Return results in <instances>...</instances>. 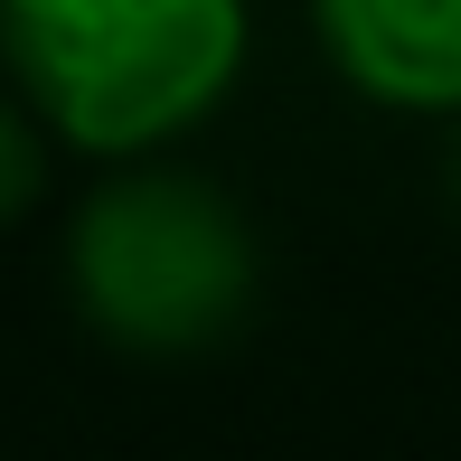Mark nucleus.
Returning a JSON list of instances; mask_svg holds the SVG:
<instances>
[{
	"label": "nucleus",
	"mask_w": 461,
	"mask_h": 461,
	"mask_svg": "<svg viewBox=\"0 0 461 461\" xmlns=\"http://www.w3.org/2000/svg\"><path fill=\"white\" fill-rule=\"evenodd\" d=\"M0 67L48 132L132 160L226 104L245 67V0H0Z\"/></svg>",
	"instance_id": "obj_1"
},
{
	"label": "nucleus",
	"mask_w": 461,
	"mask_h": 461,
	"mask_svg": "<svg viewBox=\"0 0 461 461\" xmlns=\"http://www.w3.org/2000/svg\"><path fill=\"white\" fill-rule=\"evenodd\" d=\"M67 292L132 358H198L255 311V236L236 198L188 170H122L76 207Z\"/></svg>",
	"instance_id": "obj_2"
},
{
	"label": "nucleus",
	"mask_w": 461,
	"mask_h": 461,
	"mask_svg": "<svg viewBox=\"0 0 461 461\" xmlns=\"http://www.w3.org/2000/svg\"><path fill=\"white\" fill-rule=\"evenodd\" d=\"M311 19L367 104L461 113V0H311Z\"/></svg>",
	"instance_id": "obj_3"
},
{
	"label": "nucleus",
	"mask_w": 461,
	"mask_h": 461,
	"mask_svg": "<svg viewBox=\"0 0 461 461\" xmlns=\"http://www.w3.org/2000/svg\"><path fill=\"white\" fill-rule=\"evenodd\" d=\"M38 179H48V151H38V132H29V113H19V104L0 95V226H10L19 207L38 198Z\"/></svg>",
	"instance_id": "obj_4"
},
{
	"label": "nucleus",
	"mask_w": 461,
	"mask_h": 461,
	"mask_svg": "<svg viewBox=\"0 0 461 461\" xmlns=\"http://www.w3.org/2000/svg\"><path fill=\"white\" fill-rule=\"evenodd\" d=\"M452 198H461V141H452Z\"/></svg>",
	"instance_id": "obj_5"
}]
</instances>
